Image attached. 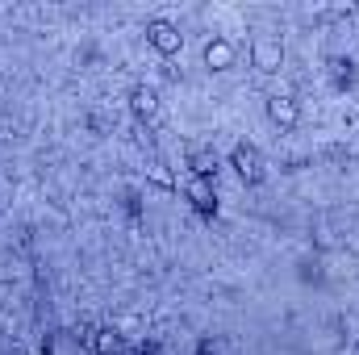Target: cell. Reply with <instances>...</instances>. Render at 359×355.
Instances as JSON below:
<instances>
[{
	"mask_svg": "<svg viewBox=\"0 0 359 355\" xmlns=\"http://www.w3.org/2000/svg\"><path fill=\"white\" fill-rule=\"evenodd\" d=\"M284 38L280 34H255L251 38V67L259 72V76H276L280 67H284Z\"/></svg>",
	"mask_w": 359,
	"mask_h": 355,
	"instance_id": "obj_1",
	"label": "cell"
},
{
	"mask_svg": "<svg viewBox=\"0 0 359 355\" xmlns=\"http://www.w3.org/2000/svg\"><path fill=\"white\" fill-rule=\"evenodd\" d=\"M230 168L238 172V180L243 184H264V176H268V159H264V151L259 147H251V142H234L230 147Z\"/></svg>",
	"mask_w": 359,
	"mask_h": 355,
	"instance_id": "obj_2",
	"label": "cell"
},
{
	"mask_svg": "<svg viewBox=\"0 0 359 355\" xmlns=\"http://www.w3.org/2000/svg\"><path fill=\"white\" fill-rule=\"evenodd\" d=\"M142 34H147V46H151L155 55H163V59H172V55L184 51V34H180L176 21H168V17H151Z\"/></svg>",
	"mask_w": 359,
	"mask_h": 355,
	"instance_id": "obj_3",
	"label": "cell"
},
{
	"mask_svg": "<svg viewBox=\"0 0 359 355\" xmlns=\"http://www.w3.org/2000/svg\"><path fill=\"white\" fill-rule=\"evenodd\" d=\"M184 201L192 205V213H201V217H217V184H213V180L188 176L184 180Z\"/></svg>",
	"mask_w": 359,
	"mask_h": 355,
	"instance_id": "obj_4",
	"label": "cell"
},
{
	"mask_svg": "<svg viewBox=\"0 0 359 355\" xmlns=\"http://www.w3.org/2000/svg\"><path fill=\"white\" fill-rule=\"evenodd\" d=\"M201 59H205L209 72H230V67L238 63V46H234L226 34H213V38L201 46Z\"/></svg>",
	"mask_w": 359,
	"mask_h": 355,
	"instance_id": "obj_5",
	"label": "cell"
},
{
	"mask_svg": "<svg viewBox=\"0 0 359 355\" xmlns=\"http://www.w3.org/2000/svg\"><path fill=\"white\" fill-rule=\"evenodd\" d=\"M130 113H134V117H138L142 126L159 121V113H163L159 88H155V84H134V88H130Z\"/></svg>",
	"mask_w": 359,
	"mask_h": 355,
	"instance_id": "obj_6",
	"label": "cell"
},
{
	"mask_svg": "<svg viewBox=\"0 0 359 355\" xmlns=\"http://www.w3.org/2000/svg\"><path fill=\"white\" fill-rule=\"evenodd\" d=\"M268 117L280 126V130H292L301 121V100L292 92H271L268 96Z\"/></svg>",
	"mask_w": 359,
	"mask_h": 355,
	"instance_id": "obj_7",
	"label": "cell"
},
{
	"mask_svg": "<svg viewBox=\"0 0 359 355\" xmlns=\"http://www.w3.org/2000/svg\"><path fill=\"white\" fill-rule=\"evenodd\" d=\"M184 168H188V176H196V180H217V172H222V155H217L213 147H192L188 159H184Z\"/></svg>",
	"mask_w": 359,
	"mask_h": 355,
	"instance_id": "obj_8",
	"label": "cell"
},
{
	"mask_svg": "<svg viewBox=\"0 0 359 355\" xmlns=\"http://www.w3.org/2000/svg\"><path fill=\"white\" fill-rule=\"evenodd\" d=\"M84 351L88 355H121V330L117 326H92V343Z\"/></svg>",
	"mask_w": 359,
	"mask_h": 355,
	"instance_id": "obj_9",
	"label": "cell"
},
{
	"mask_svg": "<svg viewBox=\"0 0 359 355\" xmlns=\"http://www.w3.org/2000/svg\"><path fill=\"white\" fill-rule=\"evenodd\" d=\"M326 72H330V84L334 88H351L355 84V59L351 55H330L326 59Z\"/></svg>",
	"mask_w": 359,
	"mask_h": 355,
	"instance_id": "obj_10",
	"label": "cell"
},
{
	"mask_svg": "<svg viewBox=\"0 0 359 355\" xmlns=\"http://www.w3.org/2000/svg\"><path fill=\"white\" fill-rule=\"evenodd\" d=\"M151 180H155L159 188H172V184H176V180H172V172H168V163H155V168H151Z\"/></svg>",
	"mask_w": 359,
	"mask_h": 355,
	"instance_id": "obj_11",
	"label": "cell"
},
{
	"mask_svg": "<svg viewBox=\"0 0 359 355\" xmlns=\"http://www.w3.org/2000/svg\"><path fill=\"white\" fill-rule=\"evenodd\" d=\"M196 355H217V343H213V339H201V343H196Z\"/></svg>",
	"mask_w": 359,
	"mask_h": 355,
	"instance_id": "obj_12",
	"label": "cell"
},
{
	"mask_svg": "<svg viewBox=\"0 0 359 355\" xmlns=\"http://www.w3.org/2000/svg\"><path fill=\"white\" fill-rule=\"evenodd\" d=\"M138 355H163V347H159V343H142V347H138Z\"/></svg>",
	"mask_w": 359,
	"mask_h": 355,
	"instance_id": "obj_13",
	"label": "cell"
}]
</instances>
